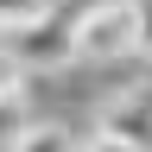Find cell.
<instances>
[{
	"instance_id": "1",
	"label": "cell",
	"mask_w": 152,
	"mask_h": 152,
	"mask_svg": "<svg viewBox=\"0 0 152 152\" xmlns=\"http://www.w3.org/2000/svg\"><path fill=\"white\" fill-rule=\"evenodd\" d=\"M76 26H83V7L76 0H51L45 19H32L26 32H13L7 51L26 70H64V64H76Z\"/></svg>"
},
{
	"instance_id": "2",
	"label": "cell",
	"mask_w": 152,
	"mask_h": 152,
	"mask_svg": "<svg viewBox=\"0 0 152 152\" xmlns=\"http://www.w3.org/2000/svg\"><path fill=\"white\" fill-rule=\"evenodd\" d=\"M114 57H140V0L89 7L76 26V64H114Z\"/></svg>"
},
{
	"instance_id": "3",
	"label": "cell",
	"mask_w": 152,
	"mask_h": 152,
	"mask_svg": "<svg viewBox=\"0 0 152 152\" xmlns=\"http://www.w3.org/2000/svg\"><path fill=\"white\" fill-rule=\"evenodd\" d=\"M95 133H114V140H127L133 152H152V70L133 89H121L114 102L95 108Z\"/></svg>"
},
{
	"instance_id": "4",
	"label": "cell",
	"mask_w": 152,
	"mask_h": 152,
	"mask_svg": "<svg viewBox=\"0 0 152 152\" xmlns=\"http://www.w3.org/2000/svg\"><path fill=\"white\" fill-rule=\"evenodd\" d=\"M83 140H89V133H76L64 121H32L26 133H19L13 152H83Z\"/></svg>"
},
{
	"instance_id": "5",
	"label": "cell",
	"mask_w": 152,
	"mask_h": 152,
	"mask_svg": "<svg viewBox=\"0 0 152 152\" xmlns=\"http://www.w3.org/2000/svg\"><path fill=\"white\" fill-rule=\"evenodd\" d=\"M26 127H32V108H26V89H7V95H0V152H13Z\"/></svg>"
},
{
	"instance_id": "6",
	"label": "cell",
	"mask_w": 152,
	"mask_h": 152,
	"mask_svg": "<svg viewBox=\"0 0 152 152\" xmlns=\"http://www.w3.org/2000/svg\"><path fill=\"white\" fill-rule=\"evenodd\" d=\"M45 7H51V0H0V32H26L32 26V19H45Z\"/></svg>"
},
{
	"instance_id": "7",
	"label": "cell",
	"mask_w": 152,
	"mask_h": 152,
	"mask_svg": "<svg viewBox=\"0 0 152 152\" xmlns=\"http://www.w3.org/2000/svg\"><path fill=\"white\" fill-rule=\"evenodd\" d=\"M7 89H26V64H19L13 51H0V95Z\"/></svg>"
},
{
	"instance_id": "8",
	"label": "cell",
	"mask_w": 152,
	"mask_h": 152,
	"mask_svg": "<svg viewBox=\"0 0 152 152\" xmlns=\"http://www.w3.org/2000/svg\"><path fill=\"white\" fill-rule=\"evenodd\" d=\"M83 152H133V146H127V140H114V133H89Z\"/></svg>"
},
{
	"instance_id": "9",
	"label": "cell",
	"mask_w": 152,
	"mask_h": 152,
	"mask_svg": "<svg viewBox=\"0 0 152 152\" xmlns=\"http://www.w3.org/2000/svg\"><path fill=\"white\" fill-rule=\"evenodd\" d=\"M140 57L152 64V0H140Z\"/></svg>"
}]
</instances>
